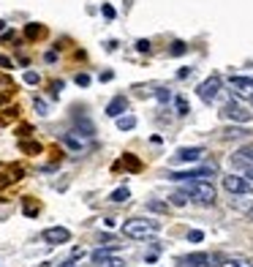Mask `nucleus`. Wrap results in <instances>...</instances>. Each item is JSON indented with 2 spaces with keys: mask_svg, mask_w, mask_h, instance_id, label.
<instances>
[{
  "mask_svg": "<svg viewBox=\"0 0 253 267\" xmlns=\"http://www.w3.org/2000/svg\"><path fill=\"white\" fill-rule=\"evenodd\" d=\"M232 166H240V169H253V144H245L237 153L232 155Z\"/></svg>",
  "mask_w": 253,
  "mask_h": 267,
  "instance_id": "6e6552de",
  "label": "nucleus"
},
{
  "mask_svg": "<svg viewBox=\"0 0 253 267\" xmlns=\"http://www.w3.org/2000/svg\"><path fill=\"white\" fill-rule=\"evenodd\" d=\"M218 90H221V77H210V79H204V82L199 85V98L210 104V101H215Z\"/></svg>",
  "mask_w": 253,
  "mask_h": 267,
  "instance_id": "0eeeda50",
  "label": "nucleus"
},
{
  "mask_svg": "<svg viewBox=\"0 0 253 267\" xmlns=\"http://www.w3.org/2000/svg\"><path fill=\"white\" fill-rule=\"evenodd\" d=\"M77 85H82V88H84V85H90V77H87V74H79V77H77Z\"/></svg>",
  "mask_w": 253,
  "mask_h": 267,
  "instance_id": "c85d7f7f",
  "label": "nucleus"
},
{
  "mask_svg": "<svg viewBox=\"0 0 253 267\" xmlns=\"http://www.w3.org/2000/svg\"><path fill=\"white\" fill-rule=\"evenodd\" d=\"M117 120V129L120 131H131L136 126V118H131V115H125V118H114Z\"/></svg>",
  "mask_w": 253,
  "mask_h": 267,
  "instance_id": "4468645a",
  "label": "nucleus"
},
{
  "mask_svg": "<svg viewBox=\"0 0 253 267\" xmlns=\"http://www.w3.org/2000/svg\"><path fill=\"white\" fill-rule=\"evenodd\" d=\"M248 131H243V129H229L226 134H223V139H240V136H245Z\"/></svg>",
  "mask_w": 253,
  "mask_h": 267,
  "instance_id": "6ab92c4d",
  "label": "nucleus"
},
{
  "mask_svg": "<svg viewBox=\"0 0 253 267\" xmlns=\"http://www.w3.org/2000/svg\"><path fill=\"white\" fill-rule=\"evenodd\" d=\"M182 52H185V44L182 41H177L174 46H171V55H182Z\"/></svg>",
  "mask_w": 253,
  "mask_h": 267,
  "instance_id": "cd10ccee",
  "label": "nucleus"
},
{
  "mask_svg": "<svg viewBox=\"0 0 253 267\" xmlns=\"http://www.w3.org/2000/svg\"><path fill=\"white\" fill-rule=\"evenodd\" d=\"M177 112H180V115H188V112H191V107H188L185 98H177Z\"/></svg>",
  "mask_w": 253,
  "mask_h": 267,
  "instance_id": "aec40b11",
  "label": "nucleus"
},
{
  "mask_svg": "<svg viewBox=\"0 0 253 267\" xmlns=\"http://www.w3.org/2000/svg\"><path fill=\"white\" fill-rule=\"evenodd\" d=\"M223 188H226L229 194H251L253 185L245 177H240V175H226L223 177Z\"/></svg>",
  "mask_w": 253,
  "mask_h": 267,
  "instance_id": "20e7f679",
  "label": "nucleus"
},
{
  "mask_svg": "<svg viewBox=\"0 0 253 267\" xmlns=\"http://www.w3.org/2000/svg\"><path fill=\"white\" fill-rule=\"evenodd\" d=\"M93 265H98V267H125V262L117 259V257H101L98 262H93Z\"/></svg>",
  "mask_w": 253,
  "mask_h": 267,
  "instance_id": "ddd939ff",
  "label": "nucleus"
},
{
  "mask_svg": "<svg viewBox=\"0 0 253 267\" xmlns=\"http://www.w3.org/2000/svg\"><path fill=\"white\" fill-rule=\"evenodd\" d=\"M27 36H30V38H36V36H41V33H44V27H38V25H27Z\"/></svg>",
  "mask_w": 253,
  "mask_h": 267,
  "instance_id": "412c9836",
  "label": "nucleus"
},
{
  "mask_svg": "<svg viewBox=\"0 0 253 267\" xmlns=\"http://www.w3.org/2000/svg\"><path fill=\"white\" fill-rule=\"evenodd\" d=\"M147 207L155 210V213H166V205H164V202H147Z\"/></svg>",
  "mask_w": 253,
  "mask_h": 267,
  "instance_id": "4be33fe9",
  "label": "nucleus"
},
{
  "mask_svg": "<svg viewBox=\"0 0 253 267\" xmlns=\"http://www.w3.org/2000/svg\"><path fill=\"white\" fill-rule=\"evenodd\" d=\"M22 150H27V153H38L41 147H38L36 142H22Z\"/></svg>",
  "mask_w": 253,
  "mask_h": 267,
  "instance_id": "5701e85b",
  "label": "nucleus"
},
{
  "mask_svg": "<svg viewBox=\"0 0 253 267\" xmlns=\"http://www.w3.org/2000/svg\"><path fill=\"white\" fill-rule=\"evenodd\" d=\"M136 49H139V52H150V41H147V38H142V41H136Z\"/></svg>",
  "mask_w": 253,
  "mask_h": 267,
  "instance_id": "bb28decb",
  "label": "nucleus"
},
{
  "mask_svg": "<svg viewBox=\"0 0 253 267\" xmlns=\"http://www.w3.org/2000/svg\"><path fill=\"white\" fill-rule=\"evenodd\" d=\"M169 199H171V205L182 207V205L188 202V194H185V191H177V194H171V196H169Z\"/></svg>",
  "mask_w": 253,
  "mask_h": 267,
  "instance_id": "a211bd4d",
  "label": "nucleus"
},
{
  "mask_svg": "<svg viewBox=\"0 0 253 267\" xmlns=\"http://www.w3.org/2000/svg\"><path fill=\"white\" fill-rule=\"evenodd\" d=\"M221 267H251L248 262H223Z\"/></svg>",
  "mask_w": 253,
  "mask_h": 267,
  "instance_id": "c756f323",
  "label": "nucleus"
},
{
  "mask_svg": "<svg viewBox=\"0 0 253 267\" xmlns=\"http://www.w3.org/2000/svg\"><path fill=\"white\" fill-rule=\"evenodd\" d=\"M57 267H63V265H57Z\"/></svg>",
  "mask_w": 253,
  "mask_h": 267,
  "instance_id": "f704fd0d",
  "label": "nucleus"
},
{
  "mask_svg": "<svg viewBox=\"0 0 253 267\" xmlns=\"http://www.w3.org/2000/svg\"><path fill=\"white\" fill-rule=\"evenodd\" d=\"M177 265L180 267H212V257L199 251V254H188V257H177Z\"/></svg>",
  "mask_w": 253,
  "mask_h": 267,
  "instance_id": "423d86ee",
  "label": "nucleus"
},
{
  "mask_svg": "<svg viewBox=\"0 0 253 267\" xmlns=\"http://www.w3.org/2000/svg\"><path fill=\"white\" fill-rule=\"evenodd\" d=\"M63 139H66V144H68V147H74V150L82 147V142H79V139H74V136H63Z\"/></svg>",
  "mask_w": 253,
  "mask_h": 267,
  "instance_id": "b1692460",
  "label": "nucleus"
},
{
  "mask_svg": "<svg viewBox=\"0 0 253 267\" xmlns=\"http://www.w3.org/2000/svg\"><path fill=\"white\" fill-rule=\"evenodd\" d=\"M0 68H11V60H8V57L0 55Z\"/></svg>",
  "mask_w": 253,
  "mask_h": 267,
  "instance_id": "72a5a7b5",
  "label": "nucleus"
},
{
  "mask_svg": "<svg viewBox=\"0 0 253 267\" xmlns=\"http://www.w3.org/2000/svg\"><path fill=\"white\" fill-rule=\"evenodd\" d=\"M41 237L49 243V246H63V243L71 240V232H68L66 226H49V229H44Z\"/></svg>",
  "mask_w": 253,
  "mask_h": 267,
  "instance_id": "39448f33",
  "label": "nucleus"
},
{
  "mask_svg": "<svg viewBox=\"0 0 253 267\" xmlns=\"http://www.w3.org/2000/svg\"><path fill=\"white\" fill-rule=\"evenodd\" d=\"M155 96H158V101H169V90H158Z\"/></svg>",
  "mask_w": 253,
  "mask_h": 267,
  "instance_id": "2f4dec72",
  "label": "nucleus"
},
{
  "mask_svg": "<svg viewBox=\"0 0 253 267\" xmlns=\"http://www.w3.org/2000/svg\"><path fill=\"white\" fill-rule=\"evenodd\" d=\"M158 232H161V224L150 221V218H128L123 224V235L134 237V240H147V237L158 235Z\"/></svg>",
  "mask_w": 253,
  "mask_h": 267,
  "instance_id": "f257e3e1",
  "label": "nucleus"
},
{
  "mask_svg": "<svg viewBox=\"0 0 253 267\" xmlns=\"http://www.w3.org/2000/svg\"><path fill=\"white\" fill-rule=\"evenodd\" d=\"M182 183H185V194L193 196L196 202H204V205L215 202V188L210 180H182Z\"/></svg>",
  "mask_w": 253,
  "mask_h": 267,
  "instance_id": "f03ea898",
  "label": "nucleus"
},
{
  "mask_svg": "<svg viewBox=\"0 0 253 267\" xmlns=\"http://www.w3.org/2000/svg\"><path fill=\"white\" fill-rule=\"evenodd\" d=\"M77 129L82 131V136H93L95 134V126L90 123L87 118H82V115H77Z\"/></svg>",
  "mask_w": 253,
  "mask_h": 267,
  "instance_id": "f8f14e48",
  "label": "nucleus"
},
{
  "mask_svg": "<svg viewBox=\"0 0 253 267\" xmlns=\"http://www.w3.org/2000/svg\"><path fill=\"white\" fill-rule=\"evenodd\" d=\"M109 199H112V202H128V199H131V191L123 185V188L112 191V196H109Z\"/></svg>",
  "mask_w": 253,
  "mask_h": 267,
  "instance_id": "f3484780",
  "label": "nucleus"
},
{
  "mask_svg": "<svg viewBox=\"0 0 253 267\" xmlns=\"http://www.w3.org/2000/svg\"><path fill=\"white\" fill-rule=\"evenodd\" d=\"M232 90L243 98H253V79L248 77H232Z\"/></svg>",
  "mask_w": 253,
  "mask_h": 267,
  "instance_id": "1a4fd4ad",
  "label": "nucleus"
},
{
  "mask_svg": "<svg viewBox=\"0 0 253 267\" xmlns=\"http://www.w3.org/2000/svg\"><path fill=\"white\" fill-rule=\"evenodd\" d=\"M202 155H204V147H180L174 158L177 161H185V164H188V161H199Z\"/></svg>",
  "mask_w": 253,
  "mask_h": 267,
  "instance_id": "9b49d317",
  "label": "nucleus"
},
{
  "mask_svg": "<svg viewBox=\"0 0 253 267\" xmlns=\"http://www.w3.org/2000/svg\"><path fill=\"white\" fill-rule=\"evenodd\" d=\"M36 109H38V115H47V104L44 101H36Z\"/></svg>",
  "mask_w": 253,
  "mask_h": 267,
  "instance_id": "473e14b6",
  "label": "nucleus"
},
{
  "mask_svg": "<svg viewBox=\"0 0 253 267\" xmlns=\"http://www.w3.org/2000/svg\"><path fill=\"white\" fill-rule=\"evenodd\" d=\"M22 210H25V216H38V210H41V207H38V202H33L30 199V196H27V199H25V205H22Z\"/></svg>",
  "mask_w": 253,
  "mask_h": 267,
  "instance_id": "dca6fc26",
  "label": "nucleus"
},
{
  "mask_svg": "<svg viewBox=\"0 0 253 267\" xmlns=\"http://www.w3.org/2000/svg\"><path fill=\"white\" fill-rule=\"evenodd\" d=\"M125 109H128V98H125V96H114L112 101H109V107H106V115H109V118H123Z\"/></svg>",
  "mask_w": 253,
  "mask_h": 267,
  "instance_id": "9d476101",
  "label": "nucleus"
},
{
  "mask_svg": "<svg viewBox=\"0 0 253 267\" xmlns=\"http://www.w3.org/2000/svg\"><path fill=\"white\" fill-rule=\"evenodd\" d=\"M202 237H204L202 232H199V229H193L191 235H188V240H191V243H202Z\"/></svg>",
  "mask_w": 253,
  "mask_h": 267,
  "instance_id": "a878e982",
  "label": "nucleus"
},
{
  "mask_svg": "<svg viewBox=\"0 0 253 267\" xmlns=\"http://www.w3.org/2000/svg\"><path fill=\"white\" fill-rule=\"evenodd\" d=\"M103 16H106V19H112V16H114V8H112V5H103Z\"/></svg>",
  "mask_w": 253,
  "mask_h": 267,
  "instance_id": "7c9ffc66",
  "label": "nucleus"
},
{
  "mask_svg": "<svg viewBox=\"0 0 253 267\" xmlns=\"http://www.w3.org/2000/svg\"><path fill=\"white\" fill-rule=\"evenodd\" d=\"M120 164H123L125 169H131V172H139V166H142V164H139V161H136V158H134V155H131V153H125Z\"/></svg>",
  "mask_w": 253,
  "mask_h": 267,
  "instance_id": "2eb2a0df",
  "label": "nucleus"
},
{
  "mask_svg": "<svg viewBox=\"0 0 253 267\" xmlns=\"http://www.w3.org/2000/svg\"><path fill=\"white\" fill-rule=\"evenodd\" d=\"M221 118L223 120H232V123H251V112L248 109H243L237 101H229V104H223V109H221Z\"/></svg>",
  "mask_w": 253,
  "mask_h": 267,
  "instance_id": "7ed1b4c3",
  "label": "nucleus"
},
{
  "mask_svg": "<svg viewBox=\"0 0 253 267\" xmlns=\"http://www.w3.org/2000/svg\"><path fill=\"white\" fill-rule=\"evenodd\" d=\"M25 82H27V85H38V74H36V71H27V74H25Z\"/></svg>",
  "mask_w": 253,
  "mask_h": 267,
  "instance_id": "393cba45",
  "label": "nucleus"
}]
</instances>
